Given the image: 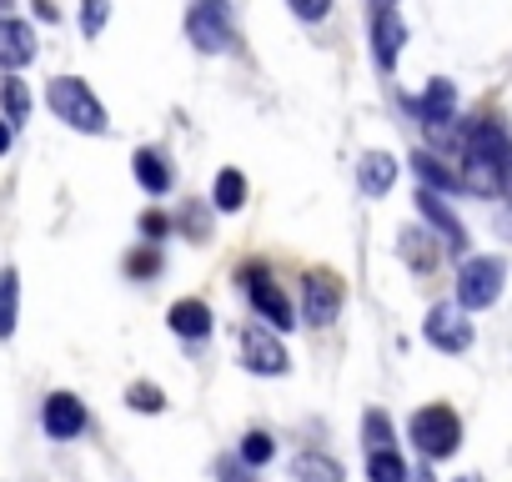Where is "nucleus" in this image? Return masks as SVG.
Segmentation results:
<instances>
[{
    "mask_svg": "<svg viewBox=\"0 0 512 482\" xmlns=\"http://www.w3.org/2000/svg\"><path fill=\"white\" fill-rule=\"evenodd\" d=\"M46 101H51V111H56L66 126H76V131H86V136H101V131H106V106L91 96V86H86L81 76H56L51 91H46Z\"/></svg>",
    "mask_w": 512,
    "mask_h": 482,
    "instance_id": "1",
    "label": "nucleus"
},
{
    "mask_svg": "<svg viewBox=\"0 0 512 482\" xmlns=\"http://www.w3.org/2000/svg\"><path fill=\"white\" fill-rule=\"evenodd\" d=\"M412 442H417V452H422L427 462L452 457V452L462 447V422H457V412H452V407H442V402H432V407L412 412Z\"/></svg>",
    "mask_w": 512,
    "mask_h": 482,
    "instance_id": "2",
    "label": "nucleus"
},
{
    "mask_svg": "<svg viewBox=\"0 0 512 482\" xmlns=\"http://www.w3.org/2000/svg\"><path fill=\"white\" fill-rule=\"evenodd\" d=\"M502 257H467L462 272H457V307L472 317V312H487L497 297H502Z\"/></svg>",
    "mask_w": 512,
    "mask_h": 482,
    "instance_id": "3",
    "label": "nucleus"
},
{
    "mask_svg": "<svg viewBox=\"0 0 512 482\" xmlns=\"http://www.w3.org/2000/svg\"><path fill=\"white\" fill-rule=\"evenodd\" d=\"M186 36L196 51L216 56L231 46V11H226V0H191V11H186Z\"/></svg>",
    "mask_w": 512,
    "mask_h": 482,
    "instance_id": "4",
    "label": "nucleus"
},
{
    "mask_svg": "<svg viewBox=\"0 0 512 482\" xmlns=\"http://www.w3.org/2000/svg\"><path fill=\"white\" fill-rule=\"evenodd\" d=\"M342 302H347V287H342L337 272H327V267L307 272V282H302V322L307 327H332Z\"/></svg>",
    "mask_w": 512,
    "mask_h": 482,
    "instance_id": "5",
    "label": "nucleus"
},
{
    "mask_svg": "<svg viewBox=\"0 0 512 482\" xmlns=\"http://www.w3.org/2000/svg\"><path fill=\"white\" fill-rule=\"evenodd\" d=\"M241 362H246V372H256V377H282V372L292 367V357H287V347L277 342L272 327H246V332H241Z\"/></svg>",
    "mask_w": 512,
    "mask_h": 482,
    "instance_id": "6",
    "label": "nucleus"
},
{
    "mask_svg": "<svg viewBox=\"0 0 512 482\" xmlns=\"http://www.w3.org/2000/svg\"><path fill=\"white\" fill-rule=\"evenodd\" d=\"M422 337H427L432 347H442V352H467V347H472V322H467V312H462L457 302H442V307L427 312Z\"/></svg>",
    "mask_w": 512,
    "mask_h": 482,
    "instance_id": "7",
    "label": "nucleus"
},
{
    "mask_svg": "<svg viewBox=\"0 0 512 482\" xmlns=\"http://www.w3.org/2000/svg\"><path fill=\"white\" fill-rule=\"evenodd\" d=\"M246 297H251V307H256V312H262V317L272 322V332L297 327V322H292V302L282 297V287H277L262 267H246Z\"/></svg>",
    "mask_w": 512,
    "mask_h": 482,
    "instance_id": "8",
    "label": "nucleus"
},
{
    "mask_svg": "<svg viewBox=\"0 0 512 482\" xmlns=\"http://www.w3.org/2000/svg\"><path fill=\"white\" fill-rule=\"evenodd\" d=\"M41 422H46V432H51L56 442H71V437L86 432V402H81L76 392H51Z\"/></svg>",
    "mask_w": 512,
    "mask_h": 482,
    "instance_id": "9",
    "label": "nucleus"
},
{
    "mask_svg": "<svg viewBox=\"0 0 512 482\" xmlns=\"http://www.w3.org/2000/svg\"><path fill=\"white\" fill-rule=\"evenodd\" d=\"M36 61V31L16 16H0V71H21Z\"/></svg>",
    "mask_w": 512,
    "mask_h": 482,
    "instance_id": "10",
    "label": "nucleus"
},
{
    "mask_svg": "<svg viewBox=\"0 0 512 482\" xmlns=\"http://www.w3.org/2000/svg\"><path fill=\"white\" fill-rule=\"evenodd\" d=\"M467 156L492 161V166H507V161H512V136H507V126H502V121H472V131H467Z\"/></svg>",
    "mask_w": 512,
    "mask_h": 482,
    "instance_id": "11",
    "label": "nucleus"
},
{
    "mask_svg": "<svg viewBox=\"0 0 512 482\" xmlns=\"http://www.w3.org/2000/svg\"><path fill=\"white\" fill-rule=\"evenodd\" d=\"M417 211H422V221H427V226H432V231L447 241V252H457V257L467 252V231H462V221L447 211V201H442V196L417 191Z\"/></svg>",
    "mask_w": 512,
    "mask_h": 482,
    "instance_id": "12",
    "label": "nucleus"
},
{
    "mask_svg": "<svg viewBox=\"0 0 512 482\" xmlns=\"http://www.w3.org/2000/svg\"><path fill=\"white\" fill-rule=\"evenodd\" d=\"M402 41H407L402 16H397L392 6H382V11H377V21H372V51H377V66H382V71H392V66H397Z\"/></svg>",
    "mask_w": 512,
    "mask_h": 482,
    "instance_id": "13",
    "label": "nucleus"
},
{
    "mask_svg": "<svg viewBox=\"0 0 512 482\" xmlns=\"http://www.w3.org/2000/svg\"><path fill=\"white\" fill-rule=\"evenodd\" d=\"M452 116H457V86L452 81H432L422 91V121H427V131H447Z\"/></svg>",
    "mask_w": 512,
    "mask_h": 482,
    "instance_id": "14",
    "label": "nucleus"
},
{
    "mask_svg": "<svg viewBox=\"0 0 512 482\" xmlns=\"http://www.w3.org/2000/svg\"><path fill=\"white\" fill-rule=\"evenodd\" d=\"M166 322H171V332H176V337L201 342V337L211 332V307H206L201 297H181V302L166 312Z\"/></svg>",
    "mask_w": 512,
    "mask_h": 482,
    "instance_id": "15",
    "label": "nucleus"
},
{
    "mask_svg": "<svg viewBox=\"0 0 512 482\" xmlns=\"http://www.w3.org/2000/svg\"><path fill=\"white\" fill-rule=\"evenodd\" d=\"M357 181H362L367 196H387L392 181H397V161H392L387 151H367V156L357 161Z\"/></svg>",
    "mask_w": 512,
    "mask_h": 482,
    "instance_id": "16",
    "label": "nucleus"
},
{
    "mask_svg": "<svg viewBox=\"0 0 512 482\" xmlns=\"http://www.w3.org/2000/svg\"><path fill=\"white\" fill-rule=\"evenodd\" d=\"M131 171H136V181L151 191V196H166L171 191V166H166V156L161 151H136V161H131Z\"/></svg>",
    "mask_w": 512,
    "mask_h": 482,
    "instance_id": "17",
    "label": "nucleus"
},
{
    "mask_svg": "<svg viewBox=\"0 0 512 482\" xmlns=\"http://www.w3.org/2000/svg\"><path fill=\"white\" fill-rule=\"evenodd\" d=\"M292 477L297 482H342V462H332L327 452H297L292 457Z\"/></svg>",
    "mask_w": 512,
    "mask_h": 482,
    "instance_id": "18",
    "label": "nucleus"
},
{
    "mask_svg": "<svg viewBox=\"0 0 512 482\" xmlns=\"http://www.w3.org/2000/svg\"><path fill=\"white\" fill-rule=\"evenodd\" d=\"M362 442H367V457L372 452H397V432H392V417L382 407H372L362 417Z\"/></svg>",
    "mask_w": 512,
    "mask_h": 482,
    "instance_id": "19",
    "label": "nucleus"
},
{
    "mask_svg": "<svg viewBox=\"0 0 512 482\" xmlns=\"http://www.w3.org/2000/svg\"><path fill=\"white\" fill-rule=\"evenodd\" d=\"M211 206L216 211H241L246 206V176L241 171H216V191H211Z\"/></svg>",
    "mask_w": 512,
    "mask_h": 482,
    "instance_id": "20",
    "label": "nucleus"
},
{
    "mask_svg": "<svg viewBox=\"0 0 512 482\" xmlns=\"http://www.w3.org/2000/svg\"><path fill=\"white\" fill-rule=\"evenodd\" d=\"M16 312H21V277L11 267V272H0V342L16 332Z\"/></svg>",
    "mask_w": 512,
    "mask_h": 482,
    "instance_id": "21",
    "label": "nucleus"
},
{
    "mask_svg": "<svg viewBox=\"0 0 512 482\" xmlns=\"http://www.w3.org/2000/svg\"><path fill=\"white\" fill-rule=\"evenodd\" d=\"M0 106H6V121H11V126H21V121L31 116V91H26V81H16V76L0 81Z\"/></svg>",
    "mask_w": 512,
    "mask_h": 482,
    "instance_id": "22",
    "label": "nucleus"
},
{
    "mask_svg": "<svg viewBox=\"0 0 512 482\" xmlns=\"http://www.w3.org/2000/svg\"><path fill=\"white\" fill-rule=\"evenodd\" d=\"M462 181H467V186H472L477 196H497V191H502V166L467 156V171H462Z\"/></svg>",
    "mask_w": 512,
    "mask_h": 482,
    "instance_id": "23",
    "label": "nucleus"
},
{
    "mask_svg": "<svg viewBox=\"0 0 512 482\" xmlns=\"http://www.w3.org/2000/svg\"><path fill=\"white\" fill-rule=\"evenodd\" d=\"M412 171H417L422 191H432V186H437V191H452V186H457V176H452L437 156H427V151H422V156H412Z\"/></svg>",
    "mask_w": 512,
    "mask_h": 482,
    "instance_id": "24",
    "label": "nucleus"
},
{
    "mask_svg": "<svg viewBox=\"0 0 512 482\" xmlns=\"http://www.w3.org/2000/svg\"><path fill=\"white\" fill-rule=\"evenodd\" d=\"M367 477H372V482H407L412 472H407V462H402L397 452H372V457H367Z\"/></svg>",
    "mask_w": 512,
    "mask_h": 482,
    "instance_id": "25",
    "label": "nucleus"
},
{
    "mask_svg": "<svg viewBox=\"0 0 512 482\" xmlns=\"http://www.w3.org/2000/svg\"><path fill=\"white\" fill-rule=\"evenodd\" d=\"M272 452H277L272 432H246V437H241V447H236V457H241L246 467H262V462H272Z\"/></svg>",
    "mask_w": 512,
    "mask_h": 482,
    "instance_id": "26",
    "label": "nucleus"
},
{
    "mask_svg": "<svg viewBox=\"0 0 512 482\" xmlns=\"http://www.w3.org/2000/svg\"><path fill=\"white\" fill-rule=\"evenodd\" d=\"M126 402H131L136 412H161V407H166L161 387H151V382H131V387H126Z\"/></svg>",
    "mask_w": 512,
    "mask_h": 482,
    "instance_id": "27",
    "label": "nucleus"
},
{
    "mask_svg": "<svg viewBox=\"0 0 512 482\" xmlns=\"http://www.w3.org/2000/svg\"><path fill=\"white\" fill-rule=\"evenodd\" d=\"M106 16H111V0H86V6H81V31L86 36H101L106 31Z\"/></svg>",
    "mask_w": 512,
    "mask_h": 482,
    "instance_id": "28",
    "label": "nucleus"
},
{
    "mask_svg": "<svg viewBox=\"0 0 512 482\" xmlns=\"http://www.w3.org/2000/svg\"><path fill=\"white\" fill-rule=\"evenodd\" d=\"M216 477H221V482H256V472H251L241 457H221V462H216Z\"/></svg>",
    "mask_w": 512,
    "mask_h": 482,
    "instance_id": "29",
    "label": "nucleus"
},
{
    "mask_svg": "<svg viewBox=\"0 0 512 482\" xmlns=\"http://www.w3.org/2000/svg\"><path fill=\"white\" fill-rule=\"evenodd\" d=\"M332 11V0H292V16L297 21H322Z\"/></svg>",
    "mask_w": 512,
    "mask_h": 482,
    "instance_id": "30",
    "label": "nucleus"
},
{
    "mask_svg": "<svg viewBox=\"0 0 512 482\" xmlns=\"http://www.w3.org/2000/svg\"><path fill=\"white\" fill-rule=\"evenodd\" d=\"M166 226H171V221H166L161 211H146V216H141V231H146L151 241H156V236H166Z\"/></svg>",
    "mask_w": 512,
    "mask_h": 482,
    "instance_id": "31",
    "label": "nucleus"
},
{
    "mask_svg": "<svg viewBox=\"0 0 512 482\" xmlns=\"http://www.w3.org/2000/svg\"><path fill=\"white\" fill-rule=\"evenodd\" d=\"M156 267H161L156 252H136V257H131V272H136V277H141V272H156Z\"/></svg>",
    "mask_w": 512,
    "mask_h": 482,
    "instance_id": "32",
    "label": "nucleus"
},
{
    "mask_svg": "<svg viewBox=\"0 0 512 482\" xmlns=\"http://www.w3.org/2000/svg\"><path fill=\"white\" fill-rule=\"evenodd\" d=\"M11 136H16V126H11L6 116H0V156H6V151H11Z\"/></svg>",
    "mask_w": 512,
    "mask_h": 482,
    "instance_id": "33",
    "label": "nucleus"
},
{
    "mask_svg": "<svg viewBox=\"0 0 512 482\" xmlns=\"http://www.w3.org/2000/svg\"><path fill=\"white\" fill-rule=\"evenodd\" d=\"M502 196H507V201H512V161H507V166H502Z\"/></svg>",
    "mask_w": 512,
    "mask_h": 482,
    "instance_id": "34",
    "label": "nucleus"
},
{
    "mask_svg": "<svg viewBox=\"0 0 512 482\" xmlns=\"http://www.w3.org/2000/svg\"><path fill=\"white\" fill-rule=\"evenodd\" d=\"M407 482H432V467H427V472H417V477H407Z\"/></svg>",
    "mask_w": 512,
    "mask_h": 482,
    "instance_id": "35",
    "label": "nucleus"
},
{
    "mask_svg": "<svg viewBox=\"0 0 512 482\" xmlns=\"http://www.w3.org/2000/svg\"><path fill=\"white\" fill-rule=\"evenodd\" d=\"M452 482H482V477H477V472H462V477H452Z\"/></svg>",
    "mask_w": 512,
    "mask_h": 482,
    "instance_id": "36",
    "label": "nucleus"
},
{
    "mask_svg": "<svg viewBox=\"0 0 512 482\" xmlns=\"http://www.w3.org/2000/svg\"><path fill=\"white\" fill-rule=\"evenodd\" d=\"M382 6H392V0H382Z\"/></svg>",
    "mask_w": 512,
    "mask_h": 482,
    "instance_id": "37",
    "label": "nucleus"
}]
</instances>
